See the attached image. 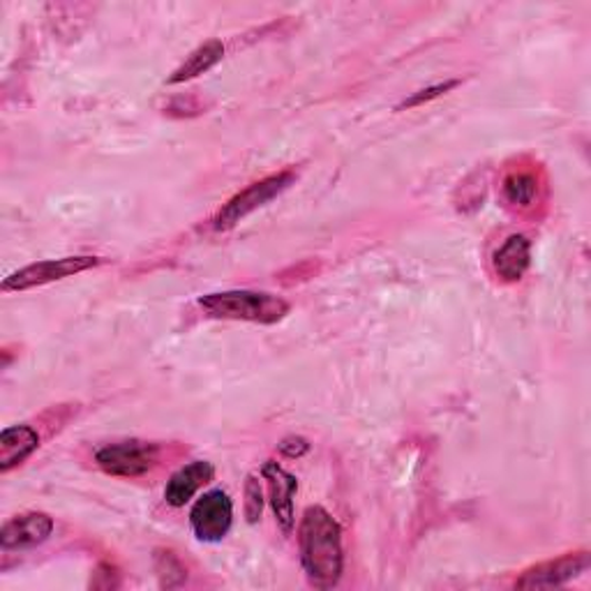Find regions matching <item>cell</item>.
I'll use <instances>...</instances> for the list:
<instances>
[{"label":"cell","mask_w":591,"mask_h":591,"mask_svg":"<svg viewBox=\"0 0 591 591\" xmlns=\"http://www.w3.org/2000/svg\"><path fill=\"white\" fill-rule=\"evenodd\" d=\"M278 449L287 458H301V455H305L310 451V443L303 437H287V439L280 441Z\"/></svg>","instance_id":"ac0fdd59"},{"label":"cell","mask_w":591,"mask_h":591,"mask_svg":"<svg viewBox=\"0 0 591 591\" xmlns=\"http://www.w3.org/2000/svg\"><path fill=\"white\" fill-rule=\"evenodd\" d=\"M261 479L269 485V499H271V509L276 513V522L280 524L282 534H291L293 529V497L299 492V479L278 462L269 460L261 467Z\"/></svg>","instance_id":"ba28073f"},{"label":"cell","mask_w":591,"mask_h":591,"mask_svg":"<svg viewBox=\"0 0 591 591\" xmlns=\"http://www.w3.org/2000/svg\"><path fill=\"white\" fill-rule=\"evenodd\" d=\"M222 56H224V44L220 40L206 42L199 49H194L186 58L183 66L176 68L167 81L169 83H186L190 79H197V77L206 74L209 70H213L222 61Z\"/></svg>","instance_id":"4fadbf2b"},{"label":"cell","mask_w":591,"mask_h":591,"mask_svg":"<svg viewBox=\"0 0 591 591\" xmlns=\"http://www.w3.org/2000/svg\"><path fill=\"white\" fill-rule=\"evenodd\" d=\"M156 571H158L160 584L167 587V589L169 587H179L186 580V575H188L186 567L181 564V559L176 557L173 552H169V550H158V554H156Z\"/></svg>","instance_id":"9a60e30c"},{"label":"cell","mask_w":591,"mask_h":591,"mask_svg":"<svg viewBox=\"0 0 591 591\" xmlns=\"http://www.w3.org/2000/svg\"><path fill=\"white\" fill-rule=\"evenodd\" d=\"M293 181H296L293 171H280V173H273V176H266L263 181L252 183L250 188L241 190L239 194L231 197L222 206L220 213L213 218V229L216 231H227V229L236 227L239 222H243L248 216H252L254 211L263 209L266 203H271L284 190H289Z\"/></svg>","instance_id":"3957f363"},{"label":"cell","mask_w":591,"mask_h":591,"mask_svg":"<svg viewBox=\"0 0 591 591\" xmlns=\"http://www.w3.org/2000/svg\"><path fill=\"white\" fill-rule=\"evenodd\" d=\"M160 447L153 441H116L96 451V464L109 477L118 479H137L148 474L158 462Z\"/></svg>","instance_id":"277c9868"},{"label":"cell","mask_w":591,"mask_h":591,"mask_svg":"<svg viewBox=\"0 0 591 591\" xmlns=\"http://www.w3.org/2000/svg\"><path fill=\"white\" fill-rule=\"evenodd\" d=\"M263 513V488L257 477L246 479V518L250 524H257Z\"/></svg>","instance_id":"2e32d148"},{"label":"cell","mask_w":591,"mask_h":591,"mask_svg":"<svg viewBox=\"0 0 591 591\" xmlns=\"http://www.w3.org/2000/svg\"><path fill=\"white\" fill-rule=\"evenodd\" d=\"M233 522V501L224 490L206 492L190 511V524L194 537L203 543L222 541Z\"/></svg>","instance_id":"8992f818"},{"label":"cell","mask_w":591,"mask_h":591,"mask_svg":"<svg viewBox=\"0 0 591 591\" xmlns=\"http://www.w3.org/2000/svg\"><path fill=\"white\" fill-rule=\"evenodd\" d=\"M53 534V518L40 511L14 515L0 531V545L3 550H21L44 543Z\"/></svg>","instance_id":"9c48e42d"},{"label":"cell","mask_w":591,"mask_h":591,"mask_svg":"<svg viewBox=\"0 0 591 591\" xmlns=\"http://www.w3.org/2000/svg\"><path fill=\"white\" fill-rule=\"evenodd\" d=\"M299 550L305 578L317 589H333L344 571L342 527L323 509H305L299 527Z\"/></svg>","instance_id":"6da1fadb"},{"label":"cell","mask_w":591,"mask_h":591,"mask_svg":"<svg viewBox=\"0 0 591 591\" xmlns=\"http://www.w3.org/2000/svg\"><path fill=\"white\" fill-rule=\"evenodd\" d=\"M216 477V467L209 460H194L186 467H181L176 474L167 481L164 488V501L173 509L186 507L188 501Z\"/></svg>","instance_id":"30bf717a"},{"label":"cell","mask_w":591,"mask_h":591,"mask_svg":"<svg viewBox=\"0 0 591 591\" xmlns=\"http://www.w3.org/2000/svg\"><path fill=\"white\" fill-rule=\"evenodd\" d=\"M589 552L580 550V552H569L559 559L552 561H543V564H537L527 569L518 580H515V589H552V587H561L567 584L575 578H580L582 573L589 571Z\"/></svg>","instance_id":"52a82bcc"},{"label":"cell","mask_w":591,"mask_h":591,"mask_svg":"<svg viewBox=\"0 0 591 591\" xmlns=\"http://www.w3.org/2000/svg\"><path fill=\"white\" fill-rule=\"evenodd\" d=\"M102 263V257H63V259H47L26 266V269L14 271L3 280V291H26L33 287H44L58 280H66L79 276L88 269H96Z\"/></svg>","instance_id":"5b68a950"},{"label":"cell","mask_w":591,"mask_h":591,"mask_svg":"<svg viewBox=\"0 0 591 591\" xmlns=\"http://www.w3.org/2000/svg\"><path fill=\"white\" fill-rule=\"evenodd\" d=\"M501 192H504V199L515 206V209H529L531 203L539 197V179L537 173L531 171H511L504 186H501Z\"/></svg>","instance_id":"5bb4252c"},{"label":"cell","mask_w":591,"mask_h":591,"mask_svg":"<svg viewBox=\"0 0 591 591\" xmlns=\"http://www.w3.org/2000/svg\"><path fill=\"white\" fill-rule=\"evenodd\" d=\"M40 447V434L31 425H10L0 432V471L8 474L23 464Z\"/></svg>","instance_id":"7c38bea8"},{"label":"cell","mask_w":591,"mask_h":591,"mask_svg":"<svg viewBox=\"0 0 591 591\" xmlns=\"http://www.w3.org/2000/svg\"><path fill=\"white\" fill-rule=\"evenodd\" d=\"M199 308L213 319H231V321H254V323H278L282 321L291 305L280 296L266 291H218L206 293L199 299Z\"/></svg>","instance_id":"7a4b0ae2"},{"label":"cell","mask_w":591,"mask_h":591,"mask_svg":"<svg viewBox=\"0 0 591 591\" xmlns=\"http://www.w3.org/2000/svg\"><path fill=\"white\" fill-rule=\"evenodd\" d=\"M529 263H531V243L522 233L509 236L504 246H501L492 257V269L497 278L504 282H520L529 271Z\"/></svg>","instance_id":"8fae6325"},{"label":"cell","mask_w":591,"mask_h":591,"mask_svg":"<svg viewBox=\"0 0 591 591\" xmlns=\"http://www.w3.org/2000/svg\"><path fill=\"white\" fill-rule=\"evenodd\" d=\"M458 83H460L458 79H451V81H443V83H434V86H430V88H423V91L413 93L409 100H404L398 109H413V107H421V104H425V102H430V100H437V98H441V96H447L449 91H453V88H455Z\"/></svg>","instance_id":"e0dca14e"}]
</instances>
